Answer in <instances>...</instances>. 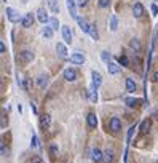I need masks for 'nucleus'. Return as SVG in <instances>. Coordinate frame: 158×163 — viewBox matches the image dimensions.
Instances as JSON below:
<instances>
[{
	"label": "nucleus",
	"instance_id": "22",
	"mask_svg": "<svg viewBox=\"0 0 158 163\" xmlns=\"http://www.w3.org/2000/svg\"><path fill=\"white\" fill-rule=\"evenodd\" d=\"M48 75H40V77H38V86H40L42 90L43 88H47L48 86Z\"/></svg>",
	"mask_w": 158,
	"mask_h": 163
},
{
	"label": "nucleus",
	"instance_id": "11",
	"mask_svg": "<svg viewBox=\"0 0 158 163\" xmlns=\"http://www.w3.org/2000/svg\"><path fill=\"white\" fill-rule=\"evenodd\" d=\"M63 38L66 43H70L72 42V31L69 26H63Z\"/></svg>",
	"mask_w": 158,
	"mask_h": 163
},
{
	"label": "nucleus",
	"instance_id": "31",
	"mask_svg": "<svg viewBox=\"0 0 158 163\" xmlns=\"http://www.w3.org/2000/svg\"><path fill=\"white\" fill-rule=\"evenodd\" d=\"M50 27H51L53 31H56L59 27V21H58V18H50Z\"/></svg>",
	"mask_w": 158,
	"mask_h": 163
},
{
	"label": "nucleus",
	"instance_id": "5",
	"mask_svg": "<svg viewBox=\"0 0 158 163\" xmlns=\"http://www.w3.org/2000/svg\"><path fill=\"white\" fill-rule=\"evenodd\" d=\"M66 3H67V10H69V13L72 18H78L77 16V5H75V0H66Z\"/></svg>",
	"mask_w": 158,
	"mask_h": 163
},
{
	"label": "nucleus",
	"instance_id": "29",
	"mask_svg": "<svg viewBox=\"0 0 158 163\" xmlns=\"http://www.w3.org/2000/svg\"><path fill=\"white\" fill-rule=\"evenodd\" d=\"M118 63H120V66H125V67H129V59H128V56H120L118 58Z\"/></svg>",
	"mask_w": 158,
	"mask_h": 163
},
{
	"label": "nucleus",
	"instance_id": "7",
	"mask_svg": "<svg viewBox=\"0 0 158 163\" xmlns=\"http://www.w3.org/2000/svg\"><path fill=\"white\" fill-rule=\"evenodd\" d=\"M50 125H51V117H50L48 114H43L40 117V126H42V130H48Z\"/></svg>",
	"mask_w": 158,
	"mask_h": 163
},
{
	"label": "nucleus",
	"instance_id": "33",
	"mask_svg": "<svg viewBox=\"0 0 158 163\" xmlns=\"http://www.w3.org/2000/svg\"><path fill=\"white\" fill-rule=\"evenodd\" d=\"M101 58H102V61H105L107 64L110 63V61H109L110 59V53L109 51H102V53H101Z\"/></svg>",
	"mask_w": 158,
	"mask_h": 163
},
{
	"label": "nucleus",
	"instance_id": "17",
	"mask_svg": "<svg viewBox=\"0 0 158 163\" xmlns=\"http://www.w3.org/2000/svg\"><path fill=\"white\" fill-rule=\"evenodd\" d=\"M91 158H93V161L99 163L101 160L104 158V157H102V152H101L99 149H93V150H91Z\"/></svg>",
	"mask_w": 158,
	"mask_h": 163
},
{
	"label": "nucleus",
	"instance_id": "25",
	"mask_svg": "<svg viewBox=\"0 0 158 163\" xmlns=\"http://www.w3.org/2000/svg\"><path fill=\"white\" fill-rule=\"evenodd\" d=\"M89 35H91L93 40H99V32H98L94 24H91V27H89Z\"/></svg>",
	"mask_w": 158,
	"mask_h": 163
},
{
	"label": "nucleus",
	"instance_id": "8",
	"mask_svg": "<svg viewBox=\"0 0 158 163\" xmlns=\"http://www.w3.org/2000/svg\"><path fill=\"white\" fill-rule=\"evenodd\" d=\"M32 59H34V53L29 51V50H24V51L19 53V61H22V63H29Z\"/></svg>",
	"mask_w": 158,
	"mask_h": 163
},
{
	"label": "nucleus",
	"instance_id": "20",
	"mask_svg": "<svg viewBox=\"0 0 158 163\" xmlns=\"http://www.w3.org/2000/svg\"><path fill=\"white\" fill-rule=\"evenodd\" d=\"M125 103L128 104V107H137V106L140 104V99H137V98H126Z\"/></svg>",
	"mask_w": 158,
	"mask_h": 163
},
{
	"label": "nucleus",
	"instance_id": "35",
	"mask_svg": "<svg viewBox=\"0 0 158 163\" xmlns=\"http://www.w3.org/2000/svg\"><path fill=\"white\" fill-rule=\"evenodd\" d=\"M77 2H78V7H86V5H88V2H89V0H77Z\"/></svg>",
	"mask_w": 158,
	"mask_h": 163
},
{
	"label": "nucleus",
	"instance_id": "6",
	"mask_svg": "<svg viewBox=\"0 0 158 163\" xmlns=\"http://www.w3.org/2000/svg\"><path fill=\"white\" fill-rule=\"evenodd\" d=\"M32 24H34V13L24 15V18H22V21H21V26L22 27H32Z\"/></svg>",
	"mask_w": 158,
	"mask_h": 163
},
{
	"label": "nucleus",
	"instance_id": "1",
	"mask_svg": "<svg viewBox=\"0 0 158 163\" xmlns=\"http://www.w3.org/2000/svg\"><path fill=\"white\" fill-rule=\"evenodd\" d=\"M7 18H8L10 22H19V21H22V18L19 16V13L15 8H7Z\"/></svg>",
	"mask_w": 158,
	"mask_h": 163
},
{
	"label": "nucleus",
	"instance_id": "14",
	"mask_svg": "<svg viewBox=\"0 0 158 163\" xmlns=\"http://www.w3.org/2000/svg\"><path fill=\"white\" fill-rule=\"evenodd\" d=\"M133 15L136 16V18H140V16L144 15V7H142V3H134V7H133Z\"/></svg>",
	"mask_w": 158,
	"mask_h": 163
},
{
	"label": "nucleus",
	"instance_id": "41",
	"mask_svg": "<svg viewBox=\"0 0 158 163\" xmlns=\"http://www.w3.org/2000/svg\"><path fill=\"white\" fill-rule=\"evenodd\" d=\"M153 80L158 82V72H155V74H153Z\"/></svg>",
	"mask_w": 158,
	"mask_h": 163
},
{
	"label": "nucleus",
	"instance_id": "19",
	"mask_svg": "<svg viewBox=\"0 0 158 163\" xmlns=\"http://www.w3.org/2000/svg\"><path fill=\"white\" fill-rule=\"evenodd\" d=\"M88 94H89V101H91L93 104L98 103V88H94V86L91 85V88H89Z\"/></svg>",
	"mask_w": 158,
	"mask_h": 163
},
{
	"label": "nucleus",
	"instance_id": "37",
	"mask_svg": "<svg viewBox=\"0 0 158 163\" xmlns=\"http://www.w3.org/2000/svg\"><path fill=\"white\" fill-rule=\"evenodd\" d=\"M32 147H37V136L35 134H32V142H31Z\"/></svg>",
	"mask_w": 158,
	"mask_h": 163
},
{
	"label": "nucleus",
	"instance_id": "18",
	"mask_svg": "<svg viewBox=\"0 0 158 163\" xmlns=\"http://www.w3.org/2000/svg\"><path fill=\"white\" fill-rule=\"evenodd\" d=\"M136 88H137L136 82H134L133 78H126V91L128 93H134V91H136Z\"/></svg>",
	"mask_w": 158,
	"mask_h": 163
},
{
	"label": "nucleus",
	"instance_id": "36",
	"mask_svg": "<svg viewBox=\"0 0 158 163\" xmlns=\"http://www.w3.org/2000/svg\"><path fill=\"white\" fill-rule=\"evenodd\" d=\"M31 163H43V160L40 158V157H32V160Z\"/></svg>",
	"mask_w": 158,
	"mask_h": 163
},
{
	"label": "nucleus",
	"instance_id": "32",
	"mask_svg": "<svg viewBox=\"0 0 158 163\" xmlns=\"http://www.w3.org/2000/svg\"><path fill=\"white\" fill-rule=\"evenodd\" d=\"M134 130H136V125H134V126H131V128H129V130H128V136H126V144H129V142H131V139H133V134H134Z\"/></svg>",
	"mask_w": 158,
	"mask_h": 163
},
{
	"label": "nucleus",
	"instance_id": "16",
	"mask_svg": "<svg viewBox=\"0 0 158 163\" xmlns=\"http://www.w3.org/2000/svg\"><path fill=\"white\" fill-rule=\"evenodd\" d=\"M86 122H88L89 128H96V126H98V117H96L94 114H88L86 115Z\"/></svg>",
	"mask_w": 158,
	"mask_h": 163
},
{
	"label": "nucleus",
	"instance_id": "30",
	"mask_svg": "<svg viewBox=\"0 0 158 163\" xmlns=\"http://www.w3.org/2000/svg\"><path fill=\"white\" fill-rule=\"evenodd\" d=\"M50 155H51V157H56V155H58V152H59V149H58V145H56V144H50Z\"/></svg>",
	"mask_w": 158,
	"mask_h": 163
},
{
	"label": "nucleus",
	"instance_id": "23",
	"mask_svg": "<svg viewBox=\"0 0 158 163\" xmlns=\"http://www.w3.org/2000/svg\"><path fill=\"white\" fill-rule=\"evenodd\" d=\"M118 29V18H117V15H112L110 16V31H117Z\"/></svg>",
	"mask_w": 158,
	"mask_h": 163
},
{
	"label": "nucleus",
	"instance_id": "42",
	"mask_svg": "<svg viewBox=\"0 0 158 163\" xmlns=\"http://www.w3.org/2000/svg\"><path fill=\"white\" fill-rule=\"evenodd\" d=\"M3 2H7V0H3Z\"/></svg>",
	"mask_w": 158,
	"mask_h": 163
},
{
	"label": "nucleus",
	"instance_id": "28",
	"mask_svg": "<svg viewBox=\"0 0 158 163\" xmlns=\"http://www.w3.org/2000/svg\"><path fill=\"white\" fill-rule=\"evenodd\" d=\"M150 130V120H144L140 123V133H147Z\"/></svg>",
	"mask_w": 158,
	"mask_h": 163
},
{
	"label": "nucleus",
	"instance_id": "10",
	"mask_svg": "<svg viewBox=\"0 0 158 163\" xmlns=\"http://www.w3.org/2000/svg\"><path fill=\"white\" fill-rule=\"evenodd\" d=\"M77 22H78L80 29H82L85 34H89V27H91V24H88L86 19H85V18H77Z\"/></svg>",
	"mask_w": 158,
	"mask_h": 163
},
{
	"label": "nucleus",
	"instance_id": "21",
	"mask_svg": "<svg viewBox=\"0 0 158 163\" xmlns=\"http://www.w3.org/2000/svg\"><path fill=\"white\" fill-rule=\"evenodd\" d=\"M48 2V7L53 13H59V5H58V0H47Z\"/></svg>",
	"mask_w": 158,
	"mask_h": 163
},
{
	"label": "nucleus",
	"instance_id": "27",
	"mask_svg": "<svg viewBox=\"0 0 158 163\" xmlns=\"http://www.w3.org/2000/svg\"><path fill=\"white\" fill-rule=\"evenodd\" d=\"M131 48L134 50V53H139L140 51V43H139L137 38H133V40H131Z\"/></svg>",
	"mask_w": 158,
	"mask_h": 163
},
{
	"label": "nucleus",
	"instance_id": "40",
	"mask_svg": "<svg viewBox=\"0 0 158 163\" xmlns=\"http://www.w3.org/2000/svg\"><path fill=\"white\" fill-rule=\"evenodd\" d=\"M31 109H32V112H34V114H37V107H35V103H32V104H31Z\"/></svg>",
	"mask_w": 158,
	"mask_h": 163
},
{
	"label": "nucleus",
	"instance_id": "15",
	"mask_svg": "<svg viewBox=\"0 0 158 163\" xmlns=\"http://www.w3.org/2000/svg\"><path fill=\"white\" fill-rule=\"evenodd\" d=\"M107 70H109V74L117 75L118 72L121 70V66H118V64H115V63H109V64H107Z\"/></svg>",
	"mask_w": 158,
	"mask_h": 163
},
{
	"label": "nucleus",
	"instance_id": "34",
	"mask_svg": "<svg viewBox=\"0 0 158 163\" xmlns=\"http://www.w3.org/2000/svg\"><path fill=\"white\" fill-rule=\"evenodd\" d=\"M98 2H99V7H102V8H105V7H109L110 0H98Z\"/></svg>",
	"mask_w": 158,
	"mask_h": 163
},
{
	"label": "nucleus",
	"instance_id": "4",
	"mask_svg": "<svg viewBox=\"0 0 158 163\" xmlns=\"http://www.w3.org/2000/svg\"><path fill=\"white\" fill-rule=\"evenodd\" d=\"M110 130L112 133H118L121 130V122L118 117H114V119H110Z\"/></svg>",
	"mask_w": 158,
	"mask_h": 163
},
{
	"label": "nucleus",
	"instance_id": "39",
	"mask_svg": "<svg viewBox=\"0 0 158 163\" xmlns=\"http://www.w3.org/2000/svg\"><path fill=\"white\" fill-rule=\"evenodd\" d=\"M0 51H2V54H5V51H7V50H5V43L3 42L0 43Z\"/></svg>",
	"mask_w": 158,
	"mask_h": 163
},
{
	"label": "nucleus",
	"instance_id": "24",
	"mask_svg": "<svg viewBox=\"0 0 158 163\" xmlns=\"http://www.w3.org/2000/svg\"><path fill=\"white\" fill-rule=\"evenodd\" d=\"M114 155H115L114 149H107V150H105V154H104V160H105L107 163H110L112 160H114Z\"/></svg>",
	"mask_w": 158,
	"mask_h": 163
},
{
	"label": "nucleus",
	"instance_id": "3",
	"mask_svg": "<svg viewBox=\"0 0 158 163\" xmlns=\"http://www.w3.org/2000/svg\"><path fill=\"white\" fill-rule=\"evenodd\" d=\"M37 19L42 22V24H45V22H50V18H48V13L45 8H38L37 10Z\"/></svg>",
	"mask_w": 158,
	"mask_h": 163
},
{
	"label": "nucleus",
	"instance_id": "26",
	"mask_svg": "<svg viewBox=\"0 0 158 163\" xmlns=\"http://www.w3.org/2000/svg\"><path fill=\"white\" fill-rule=\"evenodd\" d=\"M42 35L45 38H53V29H51V27H43V29H42Z\"/></svg>",
	"mask_w": 158,
	"mask_h": 163
},
{
	"label": "nucleus",
	"instance_id": "9",
	"mask_svg": "<svg viewBox=\"0 0 158 163\" xmlns=\"http://www.w3.org/2000/svg\"><path fill=\"white\" fill-rule=\"evenodd\" d=\"M91 75H93V86L99 88L101 85H102V75H101L99 72H96V70L91 72Z\"/></svg>",
	"mask_w": 158,
	"mask_h": 163
},
{
	"label": "nucleus",
	"instance_id": "12",
	"mask_svg": "<svg viewBox=\"0 0 158 163\" xmlns=\"http://www.w3.org/2000/svg\"><path fill=\"white\" fill-rule=\"evenodd\" d=\"M69 61H70L72 64H83L85 63V56L82 53H74V54L70 56Z\"/></svg>",
	"mask_w": 158,
	"mask_h": 163
},
{
	"label": "nucleus",
	"instance_id": "38",
	"mask_svg": "<svg viewBox=\"0 0 158 163\" xmlns=\"http://www.w3.org/2000/svg\"><path fill=\"white\" fill-rule=\"evenodd\" d=\"M152 13H153V15H158V7H156V3L152 5Z\"/></svg>",
	"mask_w": 158,
	"mask_h": 163
},
{
	"label": "nucleus",
	"instance_id": "13",
	"mask_svg": "<svg viewBox=\"0 0 158 163\" xmlns=\"http://www.w3.org/2000/svg\"><path fill=\"white\" fill-rule=\"evenodd\" d=\"M56 51H58L59 58L67 59V48H66V45H64V43H58V45H56Z\"/></svg>",
	"mask_w": 158,
	"mask_h": 163
},
{
	"label": "nucleus",
	"instance_id": "2",
	"mask_svg": "<svg viewBox=\"0 0 158 163\" xmlns=\"http://www.w3.org/2000/svg\"><path fill=\"white\" fill-rule=\"evenodd\" d=\"M64 78L67 82H74V80H77V70L74 69V67H69V69H66L64 70Z\"/></svg>",
	"mask_w": 158,
	"mask_h": 163
}]
</instances>
